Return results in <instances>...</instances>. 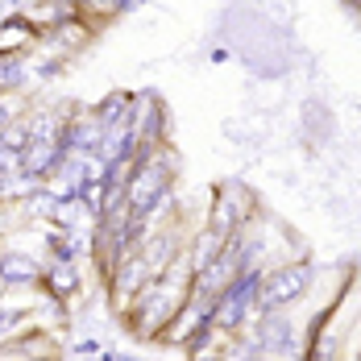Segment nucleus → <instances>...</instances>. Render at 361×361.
<instances>
[{"instance_id":"obj_6","label":"nucleus","mask_w":361,"mask_h":361,"mask_svg":"<svg viewBox=\"0 0 361 361\" xmlns=\"http://www.w3.org/2000/svg\"><path fill=\"white\" fill-rule=\"evenodd\" d=\"M133 133L142 142H162L166 137V109H162L158 96H142L133 104Z\"/></svg>"},{"instance_id":"obj_4","label":"nucleus","mask_w":361,"mask_h":361,"mask_svg":"<svg viewBox=\"0 0 361 361\" xmlns=\"http://www.w3.org/2000/svg\"><path fill=\"white\" fill-rule=\"evenodd\" d=\"M237 270H241V257H237V245H233V237H228V245L220 257H212L208 266H200L195 270V279H191V290H200V295H208V299H216L228 290V283L237 279Z\"/></svg>"},{"instance_id":"obj_11","label":"nucleus","mask_w":361,"mask_h":361,"mask_svg":"<svg viewBox=\"0 0 361 361\" xmlns=\"http://www.w3.org/2000/svg\"><path fill=\"white\" fill-rule=\"evenodd\" d=\"M75 287H79V283H75L71 266H63V270H54V274H50V290H54V295H71Z\"/></svg>"},{"instance_id":"obj_1","label":"nucleus","mask_w":361,"mask_h":361,"mask_svg":"<svg viewBox=\"0 0 361 361\" xmlns=\"http://www.w3.org/2000/svg\"><path fill=\"white\" fill-rule=\"evenodd\" d=\"M312 262L299 257V262H283L274 270L262 274V287H257V299H253V316L262 312H287L290 303H299L307 290H312Z\"/></svg>"},{"instance_id":"obj_10","label":"nucleus","mask_w":361,"mask_h":361,"mask_svg":"<svg viewBox=\"0 0 361 361\" xmlns=\"http://www.w3.org/2000/svg\"><path fill=\"white\" fill-rule=\"evenodd\" d=\"M46 345H50V341H42V336H34V341H17V345H4V349H0V353H4V357H30V353H46Z\"/></svg>"},{"instance_id":"obj_8","label":"nucleus","mask_w":361,"mask_h":361,"mask_svg":"<svg viewBox=\"0 0 361 361\" xmlns=\"http://www.w3.org/2000/svg\"><path fill=\"white\" fill-rule=\"evenodd\" d=\"M30 37H34V25L21 21V17H13V21L0 30V54H17V46H25Z\"/></svg>"},{"instance_id":"obj_5","label":"nucleus","mask_w":361,"mask_h":361,"mask_svg":"<svg viewBox=\"0 0 361 361\" xmlns=\"http://www.w3.org/2000/svg\"><path fill=\"white\" fill-rule=\"evenodd\" d=\"M257 345H262V353L270 357V353H283V357H290L295 353V332H290V320L283 316V312H262L257 316Z\"/></svg>"},{"instance_id":"obj_2","label":"nucleus","mask_w":361,"mask_h":361,"mask_svg":"<svg viewBox=\"0 0 361 361\" xmlns=\"http://www.w3.org/2000/svg\"><path fill=\"white\" fill-rule=\"evenodd\" d=\"M253 212H257V200H253L250 187H241V183H224L212 191V212H208V224L224 233V237H233V233H241V228H250Z\"/></svg>"},{"instance_id":"obj_7","label":"nucleus","mask_w":361,"mask_h":361,"mask_svg":"<svg viewBox=\"0 0 361 361\" xmlns=\"http://www.w3.org/2000/svg\"><path fill=\"white\" fill-rule=\"evenodd\" d=\"M224 245H228V237H224V233H216L212 224H204V228L195 233V241H191L187 257H191V266L200 270V266H208L212 257H220V253H224Z\"/></svg>"},{"instance_id":"obj_3","label":"nucleus","mask_w":361,"mask_h":361,"mask_svg":"<svg viewBox=\"0 0 361 361\" xmlns=\"http://www.w3.org/2000/svg\"><path fill=\"white\" fill-rule=\"evenodd\" d=\"M212 307H216V299H208V295H200V290H191L187 299H183V307L171 316V324H162V332L154 336V341H162V345H187L200 328L212 324Z\"/></svg>"},{"instance_id":"obj_9","label":"nucleus","mask_w":361,"mask_h":361,"mask_svg":"<svg viewBox=\"0 0 361 361\" xmlns=\"http://www.w3.org/2000/svg\"><path fill=\"white\" fill-rule=\"evenodd\" d=\"M0 279H4V283H30V279H37V266L30 257L8 253V257H0Z\"/></svg>"}]
</instances>
